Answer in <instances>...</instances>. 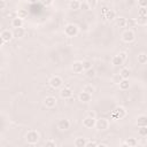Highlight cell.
Returning <instances> with one entry per match:
<instances>
[{
	"label": "cell",
	"instance_id": "obj_2",
	"mask_svg": "<svg viewBox=\"0 0 147 147\" xmlns=\"http://www.w3.org/2000/svg\"><path fill=\"white\" fill-rule=\"evenodd\" d=\"M78 32H79V29H78V26H77L76 24H74V23H69V24H67V25L64 26V34H65L67 37H69V38L76 37V36L78 34Z\"/></svg>",
	"mask_w": 147,
	"mask_h": 147
},
{
	"label": "cell",
	"instance_id": "obj_42",
	"mask_svg": "<svg viewBox=\"0 0 147 147\" xmlns=\"http://www.w3.org/2000/svg\"><path fill=\"white\" fill-rule=\"evenodd\" d=\"M86 116H90V117H92V118H96V114H95V111H93V110L88 111Z\"/></svg>",
	"mask_w": 147,
	"mask_h": 147
},
{
	"label": "cell",
	"instance_id": "obj_24",
	"mask_svg": "<svg viewBox=\"0 0 147 147\" xmlns=\"http://www.w3.org/2000/svg\"><path fill=\"white\" fill-rule=\"evenodd\" d=\"M116 25L118 28H125L126 26V18L125 17H117L116 18Z\"/></svg>",
	"mask_w": 147,
	"mask_h": 147
},
{
	"label": "cell",
	"instance_id": "obj_30",
	"mask_svg": "<svg viewBox=\"0 0 147 147\" xmlns=\"http://www.w3.org/2000/svg\"><path fill=\"white\" fill-rule=\"evenodd\" d=\"M139 129H138V134L140 136V137H146L147 136V125L146 126H138Z\"/></svg>",
	"mask_w": 147,
	"mask_h": 147
},
{
	"label": "cell",
	"instance_id": "obj_17",
	"mask_svg": "<svg viewBox=\"0 0 147 147\" xmlns=\"http://www.w3.org/2000/svg\"><path fill=\"white\" fill-rule=\"evenodd\" d=\"M85 144H86V138L84 137H78L74 140V145L76 147H85Z\"/></svg>",
	"mask_w": 147,
	"mask_h": 147
},
{
	"label": "cell",
	"instance_id": "obj_25",
	"mask_svg": "<svg viewBox=\"0 0 147 147\" xmlns=\"http://www.w3.org/2000/svg\"><path fill=\"white\" fill-rule=\"evenodd\" d=\"M124 62H123V60L119 57V55H115V56H113L111 57V64L113 65H121V64H123Z\"/></svg>",
	"mask_w": 147,
	"mask_h": 147
},
{
	"label": "cell",
	"instance_id": "obj_1",
	"mask_svg": "<svg viewBox=\"0 0 147 147\" xmlns=\"http://www.w3.org/2000/svg\"><path fill=\"white\" fill-rule=\"evenodd\" d=\"M39 132L36 131V130H30L26 132L25 134V141L29 144V145H36L38 141H39Z\"/></svg>",
	"mask_w": 147,
	"mask_h": 147
},
{
	"label": "cell",
	"instance_id": "obj_16",
	"mask_svg": "<svg viewBox=\"0 0 147 147\" xmlns=\"http://www.w3.org/2000/svg\"><path fill=\"white\" fill-rule=\"evenodd\" d=\"M11 26L13 28H22L23 26V24H24V20H22V18H20V17H14L13 20H11Z\"/></svg>",
	"mask_w": 147,
	"mask_h": 147
},
{
	"label": "cell",
	"instance_id": "obj_41",
	"mask_svg": "<svg viewBox=\"0 0 147 147\" xmlns=\"http://www.w3.org/2000/svg\"><path fill=\"white\" fill-rule=\"evenodd\" d=\"M7 6V2L5 0H0V10H3Z\"/></svg>",
	"mask_w": 147,
	"mask_h": 147
},
{
	"label": "cell",
	"instance_id": "obj_39",
	"mask_svg": "<svg viewBox=\"0 0 147 147\" xmlns=\"http://www.w3.org/2000/svg\"><path fill=\"white\" fill-rule=\"evenodd\" d=\"M44 6H46V7H48V6H51L52 3H53V0H39Z\"/></svg>",
	"mask_w": 147,
	"mask_h": 147
},
{
	"label": "cell",
	"instance_id": "obj_36",
	"mask_svg": "<svg viewBox=\"0 0 147 147\" xmlns=\"http://www.w3.org/2000/svg\"><path fill=\"white\" fill-rule=\"evenodd\" d=\"M79 9H82V10H88L90 8H88V5H87V2H86V1H83V2H80Z\"/></svg>",
	"mask_w": 147,
	"mask_h": 147
},
{
	"label": "cell",
	"instance_id": "obj_11",
	"mask_svg": "<svg viewBox=\"0 0 147 147\" xmlns=\"http://www.w3.org/2000/svg\"><path fill=\"white\" fill-rule=\"evenodd\" d=\"M71 69L75 74H80L84 71V68H83V62L82 61H75L71 65Z\"/></svg>",
	"mask_w": 147,
	"mask_h": 147
},
{
	"label": "cell",
	"instance_id": "obj_10",
	"mask_svg": "<svg viewBox=\"0 0 147 147\" xmlns=\"http://www.w3.org/2000/svg\"><path fill=\"white\" fill-rule=\"evenodd\" d=\"M95 119L96 118H92L90 116H86L83 119V126L86 127V129H93L94 125H95Z\"/></svg>",
	"mask_w": 147,
	"mask_h": 147
},
{
	"label": "cell",
	"instance_id": "obj_9",
	"mask_svg": "<svg viewBox=\"0 0 147 147\" xmlns=\"http://www.w3.org/2000/svg\"><path fill=\"white\" fill-rule=\"evenodd\" d=\"M60 96L62 99H70L72 96V90L70 87H67V86L62 87L60 90Z\"/></svg>",
	"mask_w": 147,
	"mask_h": 147
},
{
	"label": "cell",
	"instance_id": "obj_33",
	"mask_svg": "<svg viewBox=\"0 0 147 147\" xmlns=\"http://www.w3.org/2000/svg\"><path fill=\"white\" fill-rule=\"evenodd\" d=\"M138 16H147V9H146V7H140L138 9Z\"/></svg>",
	"mask_w": 147,
	"mask_h": 147
},
{
	"label": "cell",
	"instance_id": "obj_32",
	"mask_svg": "<svg viewBox=\"0 0 147 147\" xmlns=\"http://www.w3.org/2000/svg\"><path fill=\"white\" fill-rule=\"evenodd\" d=\"M86 2H87V5H88V8H90V9H94V8L98 6V0H87Z\"/></svg>",
	"mask_w": 147,
	"mask_h": 147
},
{
	"label": "cell",
	"instance_id": "obj_44",
	"mask_svg": "<svg viewBox=\"0 0 147 147\" xmlns=\"http://www.w3.org/2000/svg\"><path fill=\"white\" fill-rule=\"evenodd\" d=\"M29 2H31V3H36V2H38L39 0H28Z\"/></svg>",
	"mask_w": 147,
	"mask_h": 147
},
{
	"label": "cell",
	"instance_id": "obj_29",
	"mask_svg": "<svg viewBox=\"0 0 147 147\" xmlns=\"http://www.w3.org/2000/svg\"><path fill=\"white\" fill-rule=\"evenodd\" d=\"M138 62L140 64H145L147 62V54L146 53H140L138 55Z\"/></svg>",
	"mask_w": 147,
	"mask_h": 147
},
{
	"label": "cell",
	"instance_id": "obj_26",
	"mask_svg": "<svg viewBox=\"0 0 147 147\" xmlns=\"http://www.w3.org/2000/svg\"><path fill=\"white\" fill-rule=\"evenodd\" d=\"M118 74L122 76L123 79H129V77H130V70L127 68H122Z\"/></svg>",
	"mask_w": 147,
	"mask_h": 147
},
{
	"label": "cell",
	"instance_id": "obj_20",
	"mask_svg": "<svg viewBox=\"0 0 147 147\" xmlns=\"http://www.w3.org/2000/svg\"><path fill=\"white\" fill-rule=\"evenodd\" d=\"M118 86H119V88H121L122 91L129 90V87H130V82H129V79H122L121 83L118 84Z\"/></svg>",
	"mask_w": 147,
	"mask_h": 147
},
{
	"label": "cell",
	"instance_id": "obj_7",
	"mask_svg": "<svg viewBox=\"0 0 147 147\" xmlns=\"http://www.w3.org/2000/svg\"><path fill=\"white\" fill-rule=\"evenodd\" d=\"M56 103H57V100H56V98L55 96H52V95H48V96H46L45 99H44V106L46 107V108H54L55 106H56Z\"/></svg>",
	"mask_w": 147,
	"mask_h": 147
},
{
	"label": "cell",
	"instance_id": "obj_38",
	"mask_svg": "<svg viewBox=\"0 0 147 147\" xmlns=\"http://www.w3.org/2000/svg\"><path fill=\"white\" fill-rule=\"evenodd\" d=\"M118 55H119V57L123 60V62H125V61L127 60V53H126V52H121Z\"/></svg>",
	"mask_w": 147,
	"mask_h": 147
},
{
	"label": "cell",
	"instance_id": "obj_3",
	"mask_svg": "<svg viewBox=\"0 0 147 147\" xmlns=\"http://www.w3.org/2000/svg\"><path fill=\"white\" fill-rule=\"evenodd\" d=\"M110 123H109V119L105 118V117H101L99 119H95V125L94 127H96V130L99 131H106L108 127H109Z\"/></svg>",
	"mask_w": 147,
	"mask_h": 147
},
{
	"label": "cell",
	"instance_id": "obj_12",
	"mask_svg": "<svg viewBox=\"0 0 147 147\" xmlns=\"http://www.w3.org/2000/svg\"><path fill=\"white\" fill-rule=\"evenodd\" d=\"M11 32H13V37L14 38H17V39L25 36V30H24L23 26L22 28H14Z\"/></svg>",
	"mask_w": 147,
	"mask_h": 147
},
{
	"label": "cell",
	"instance_id": "obj_21",
	"mask_svg": "<svg viewBox=\"0 0 147 147\" xmlns=\"http://www.w3.org/2000/svg\"><path fill=\"white\" fill-rule=\"evenodd\" d=\"M79 6H80V1L79 0H71L69 2V8L72 9V10H78Z\"/></svg>",
	"mask_w": 147,
	"mask_h": 147
},
{
	"label": "cell",
	"instance_id": "obj_14",
	"mask_svg": "<svg viewBox=\"0 0 147 147\" xmlns=\"http://www.w3.org/2000/svg\"><path fill=\"white\" fill-rule=\"evenodd\" d=\"M0 34H1L2 40H3L5 42H9V41L14 38V37H13V32H11L10 30H7V29H6V30H3Z\"/></svg>",
	"mask_w": 147,
	"mask_h": 147
},
{
	"label": "cell",
	"instance_id": "obj_31",
	"mask_svg": "<svg viewBox=\"0 0 147 147\" xmlns=\"http://www.w3.org/2000/svg\"><path fill=\"white\" fill-rule=\"evenodd\" d=\"M123 78H122V76L119 75V74H115L114 76H113V78H111V80H113V83L114 84H116V85H118L119 83H121V80H122Z\"/></svg>",
	"mask_w": 147,
	"mask_h": 147
},
{
	"label": "cell",
	"instance_id": "obj_23",
	"mask_svg": "<svg viewBox=\"0 0 147 147\" xmlns=\"http://www.w3.org/2000/svg\"><path fill=\"white\" fill-rule=\"evenodd\" d=\"M16 15H17V17H20V18H22V20H24V18H26V17H28V10H26V9H24V8H20V9L16 11Z\"/></svg>",
	"mask_w": 147,
	"mask_h": 147
},
{
	"label": "cell",
	"instance_id": "obj_34",
	"mask_svg": "<svg viewBox=\"0 0 147 147\" xmlns=\"http://www.w3.org/2000/svg\"><path fill=\"white\" fill-rule=\"evenodd\" d=\"M45 145H46V147H56V142H55V140H52V139L46 140Z\"/></svg>",
	"mask_w": 147,
	"mask_h": 147
},
{
	"label": "cell",
	"instance_id": "obj_15",
	"mask_svg": "<svg viewBox=\"0 0 147 147\" xmlns=\"http://www.w3.org/2000/svg\"><path fill=\"white\" fill-rule=\"evenodd\" d=\"M78 99H79L80 102H88V101H91V99H92V94L82 91V92L79 93V95H78Z\"/></svg>",
	"mask_w": 147,
	"mask_h": 147
},
{
	"label": "cell",
	"instance_id": "obj_6",
	"mask_svg": "<svg viewBox=\"0 0 147 147\" xmlns=\"http://www.w3.org/2000/svg\"><path fill=\"white\" fill-rule=\"evenodd\" d=\"M48 84H49V86H51L52 88H60V87L62 86V84H63V80H62V78H61L60 76H56V75H55V76L51 77Z\"/></svg>",
	"mask_w": 147,
	"mask_h": 147
},
{
	"label": "cell",
	"instance_id": "obj_37",
	"mask_svg": "<svg viewBox=\"0 0 147 147\" xmlns=\"http://www.w3.org/2000/svg\"><path fill=\"white\" fill-rule=\"evenodd\" d=\"M83 68H84V70H86V69H90V68H92V63L90 62V61H83Z\"/></svg>",
	"mask_w": 147,
	"mask_h": 147
},
{
	"label": "cell",
	"instance_id": "obj_35",
	"mask_svg": "<svg viewBox=\"0 0 147 147\" xmlns=\"http://www.w3.org/2000/svg\"><path fill=\"white\" fill-rule=\"evenodd\" d=\"M96 146H98V142H96L95 140H90V141L86 140L85 147H96Z\"/></svg>",
	"mask_w": 147,
	"mask_h": 147
},
{
	"label": "cell",
	"instance_id": "obj_45",
	"mask_svg": "<svg viewBox=\"0 0 147 147\" xmlns=\"http://www.w3.org/2000/svg\"><path fill=\"white\" fill-rule=\"evenodd\" d=\"M98 146H101V147H107V144H98Z\"/></svg>",
	"mask_w": 147,
	"mask_h": 147
},
{
	"label": "cell",
	"instance_id": "obj_18",
	"mask_svg": "<svg viewBox=\"0 0 147 147\" xmlns=\"http://www.w3.org/2000/svg\"><path fill=\"white\" fill-rule=\"evenodd\" d=\"M137 145H138V140L136 138H127L123 144V146H126V147H134Z\"/></svg>",
	"mask_w": 147,
	"mask_h": 147
},
{
	"label": "cell",
	"instance_id": "obj_22",
	"mask_svg": "<svg viewBox=\"0 0 147 147\" xmlns=\"http://www.w3.org/2000/svg\"><path fill=\"white\" fill-rule=\"evenodd\" d=\"M85 71V76L87 77V78H94L95 76H96V71H95V69L92 67V68H90V69H86V70H84Z\"/></svg>",
	"mask_w": 147,
	"mask_h": 147
},
{
	"label": "cell",
	"instance_id": "obj_43",
	"mask_svg": "<svg viewBox=\"0 0 147 147\" xmlns=\"http://www.w3.org/2000/svg\"><path fill=\"white\" fill-rule=\"evenodd\" d=\"M3 44H5V41L2 40V37H1V34H0V47H1Z\"/></svg>",
	"mask_w": 147,
	"mask_h": 147
},
{
	"label": "cell",
	"instance_id": "obj_8",
	"mask_svg": "<svg viewBox=\"0 0 147 147\" xmlns=\"http://www.w3.org/2000/svg\"><path fill=\"white\" fill-rule=\"evenodd\" d=\"M57 129L61 130V131H67L70 129V121L67 119V118H62V119H59L57 122Z\"/></svg>",
	"mask_w": 147,
	"mask_h": 147
},
{
	"label": "cell",
	"instance_id": "obj_40",
	"mask_svg": "<svg viewBox=\"0 0 147 147\" xmlns=\"http://www.w3.org/2000/svg\"><path fill=\"white\" fill-rule=\"evenodd\" d=\"M138 6L139 7H146L147 6V0H138Z\"/></svg>",
	"mask_w": 147,
	"mask_h": 147
},
{
	"label": "cell",
	"instance_id": "obj_19",
	"mask_svg": "<svg viewBox=\"0 0 147 147\" xmlns=\"http://www.w3.org/2000/svg\"><path fill=\"white\" fill-rule=\"evenodd\" d=\"M105 17H106V20H108V21L115 20V18H116V13H115V10L108 9V10L105 13Z\"/></svg>",
	"mask_w": 147,
	"mask_h": 147
},
{
	"label": "cell",
	"instance_id": "obj_27",
	"mask_svg": "<svg viewBox=\"0 0 147 147\" xmlns=\"http://www.w3.org/2000/svg\"><path fill=\"white\" fill-rule=\"evenodd\" d=\"M83 91L86 92V93H90V94H93L95 92V87L92 85V84H86L84 87H83Z\"/></svg>",
	"mask_w": 147,
	"mask_h": 147
},
{
	"label": "cell",
	"instance_id": "obj_13",
	"mask_svg": "<svg viewBox=\"0 0 147 147\" xmlns=\"http://www.w3.org/2000/svg\"><path fill=\"white\" fill-rule=\"evenodd\" d=\"M136 124H137V126H146L147 125V116L144 114L138 115L136 118Z\"/></svg>",
	"mask_w": 147,
	"mask_h": 147
},
{
	"label": "cell",
	"instance_id": "obj_4",
	"mask_svg": "<svg viewBox=\"0 0 147 147\" xmlns=\"http://www.w3.org/2000/svg\"><path fill=\"white\" fill-rule=\"evenodd\" d=\"M111 116H113L114 119H122V118H124V117L126 116V110H125L124 107H122V106H117V107L113 110Z\"/></svg>",
	"mask_w": 147,
	"mask_h": 147
},
{
	"label": "cell",
	"instance_id": "obj_28",
	"mask_svg": "<svg viewBox=\"0 0 147 147\" xmlns=\"http://www.w3.org/2000/svg\"><path fill=\"white\" fill-rule=\"evenodd\" d=\"M136 24L145 26L147 24V16H138V20L136 21Z\"/></svg>",
	"mask_w": 147,
	"mask_h": 147
},
{
	"label": "cell",
	"instance_id": "obj_5",
	"mask_svg": "<svg viewBox=\"0 0 147 147\" xmlns=\"http://www.w3.org/2000/svg\"><path fill=\"white\" fill-rule=\"evenodd\" d=\"M121 38H122V40H123L124 42H126V44H130V42H132V41L136 39V33H134L132 30L127 29V30L123 31V33H122Z\"/></svg>",
	"mask_w": 147,
	"mask_h": 147
}]
</instances>
